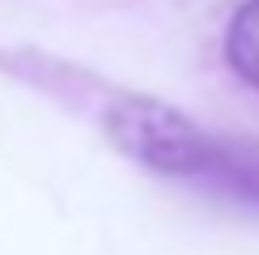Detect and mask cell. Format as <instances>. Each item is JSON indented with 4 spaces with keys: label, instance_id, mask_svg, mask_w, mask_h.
<instances>
[{
    "label": "cell",
    "instance_id": "7a4b0ae2",
    "mask_svg": "<svg viewBox=\"0 0 259 255\" xmlns=\"http://www.w3.org/2000/svg\"><path fill=\"white\" fill-rule=\"evenodd\" d=\"M221 77V106H230L238 119L259 132V0H234L217 30L212 51Z\"/></svg>",
    "mask_w": 259,
    "mask_h": 255
},
{
    "label": "cell",
    "instance_id": "6da1fadb",
    "mask_svg": "<svg viewBox=\"0 0 259 255\" xmlns=\"http://www.w3.org/2000/svg\"><path fill=\"white\" fill-rule=\"evenodd\" d=\"M115 136L145 166L196 179L204 187H217L230 200L259 204V149L251 141L208 136L183 115L149 102H127L115 119Z\"/></svg>",
    "mask_w": 259,
    "mask_h": 255
}]
</instances>
